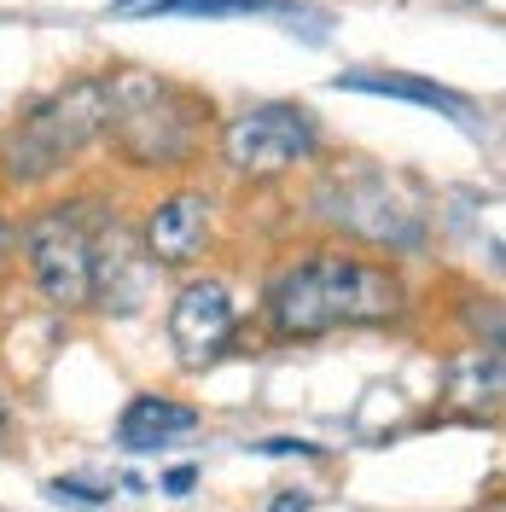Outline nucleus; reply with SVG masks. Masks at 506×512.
<instances>
[{"instance_id": "1", "label": "nucleus", "mask_w": 506, "mask_h": 512, "mask_svg": "<svg viewBox=\"0 0 506 512\" xmlns=\"http://www.w3.org/2000/svg\"><path fill=\"white\" fill-rule=\"evenodd\" d=\"M408 303L402 274L390 262L355 251H315L274 274L268 286V326L274 338H326L338 326H379Z\"/></svg>"}, {"instance_id": "2", "label": "nucleus", "mask_w": 506, "mask_h": 512, "mask_svg": "<svg viewBox=\"0 0 506 512\" xmlns=\"http://www.w3.org/2000/svg\"><path fill=\"white\" fill-rule=\"evenodd\" d=\"M210 105L187 94L181 82L152 76V70H117L111 76V123L105 134L117 140L134 169H187L204 146Z\"/></svg>"}, {"instance_id": "3", "label": "nucleus", "mask_w": 506, "mask_h": 512, "mask_svg": "<svg viewBox=\"0 0 506 512\" xmlns=\"http://www.w3.org/2000/svg\"><path fill=\"white\" fill-rule=\"evenodd\" d=\"M105 123H111V76H76L35 111H24V123L0 140V175L12 187H47L105 134Z\"/></svg>"}, {"instance_id": "4", "label": "nucleus", "mask_w": 506, "mask_h": 512, "mask_svg": "<svg viewBox=\"0 0 506 512\" xmlns=\"http://www.w3.org/2000/svg\"><path fill=\"white\" fill-rule=\"evenodd\" d=\"M315 210L332 227H344L367 245H384V251H413L425 239V210L384 169H332L315 187Z\"/></svg>"}, {"instance_id": "5", "label": "nucleus", "mask_w": 506, "mask_h": 512, "mask_svg": "<svg viewBox=\"0 0 506 512\" xmlns=\"http://www.w3.org/2000/svg\"><path fill=\"white\" fill-rule=\"evenodd\" d=\"M320 152L315 111L303 105H251L222 128V163L239 181H280Z\"/></svg>"}, {"instance_id": "6", "label": "nucleus", "mask_w": 506, "mask_h": 512, "mask_svg": "<svg viewBox=\"0 0 506 512\" xmlns=\"http://www.w3.org/2000/svg\"><path fill=\"white\" fill-rule=\"evenodd\" d=\"M24 256H30L35 286L47 291V303L82 309L88 303V227L76 210H47L24 227Z\"/></svg>"}, {"instance_id": "7", "label": "nucleus", "mask_w": 506, "mask_h": 512, "mask_svg": "<svg viewBox=\"0 0 506 512\" xmlns=\"http://www.w3.org/2000/svg\"><path fill=\"white\" fill-rule=\"evenodd\" d=\"M233 338V291L222 280H187L169 303V344L187 367H204Z\"/></svg>"}, {"instance_id": "8", "label": "nucleus", "mask_w": 506, "mask_h": 512, "mask_svg": "<svg viewBox=\"0 0 506 512\" xmlns=\"http://www.w3.org/2000/svg\"><path fill=\"white\" fill-rule=\"evenodd\" d=\"M152 268H158V262L140 256V245H134L117 222L105 227V233H88V297H99V309L134 315V309L146 303Z\"/></svg>"}, {"instance_id": "9", "label": "nucleus", "mask_w": 506, "mask_h": 512, "mask_svg": "<svg viewBox=\"0 0 506 512\" xmlns=\"http://www.w3.org/2000/svg\"><path fill=\"white\" fill-rule=\"evenodd\" d=\"M210 192H169L146 216V256L163 268H187L210 245Z\"/></svg>"}, {"instance_id": "10", "label": "nucleus", "mask_w": 506, "mask_h": 512, "mask_svg": "<svg viewBox=\"0 0 506 512\" xmlns=\"http://www.w3.org/2000/svg\"><path fill=\"white\" fill-rule=\"evenodd\" d=\"M198 431V414L187 402H169V396H134L117 419V443L128 454H152V448H169L175 437H192Z\"/></svg>"}, {"instance_id": "11", "label": "nucleus", "mask_w": 506, "mask_h": 512, "mask_svg": "<svg viewBox=\"0 0 506 512\" xmlns=\"http://www.w3.org/2000/svg\"><path fill=\"white\" fill-rule=\"evenodd\" d=\"M448 402L466 414H495L501 408V350H466L448 361Z\"/></svg>"}, {"instance_id": "12", "label": "nucleus", "mask_w": 506, "mask_h": 512, "mask_svg": "<svg viewBox=\"0 0 506 512\" xmlns=\"http://www.w3.org/2000/svg\"><path fill=\"white\" fill-rule=\"evenodd\" d=\"M338 88H349V94H379V99H408V105L443 111V117H472V105L460 94H448L437 82H413V76H338Z\"/></svg>"}, {"instance_id": "13", "label": "nucleus", "mask_w": 506, "mask_h": 512, "mask_svg": "<svg viewBox=\"0 0 506 512\" xmlns=\"http://www.w3.org/2000/svg\"><path fill=\"white\" fill-rule=\"evenodd\" d=\"M291 0H152L146 18H291Z\"/></svg>"}, {"instance_id": "14", "label": "nucleus", "mask_w": 506, "mask_h": 512, "mask_svg": "<svg viewBox=\"0 0 506 512\" xmlns=\"http://www.w3.org/2000/svg\"><path fill=\"white\" fill-rule=\"evenodd\" d=\"M53 495H59V501H64V495H70V501H82V507H99V501H105V495H99V489H88V483H53Z\"/></svg>"}, {"instance_id": "15", "label": "nucleus", "mask_w": 506, "mask_h": 512, "mask_svg": "<svg viewBox=\"0 0 506 512\" xmlns=\"http://www.w3.org/2000/svg\"><path fill=\"white\" fill-rule=\"evenodd\" d=\"M192 483H198V466H175L163 478V495H192Z\"/></svg>"}, {"instance_id": "16", "label": "nucleus", "mask_w": 506, "mask_h": 512, "mask_svg": "<svg viewBox=\"0 0 506 512\" xmlns=\"http://www.w3.org/2000/svg\"><path fill=\"white\" fill-rule=\"evenodd\" d=\"M262 454H320L315 443H297V437H268V443H256Z\"/></svg>"}, {"instance_id": "17", "label": "nucleus", "mask_w": 506, "mask_h": 512, "mask_svg": "<svg viewBox=\"0 0 506 512\" xmlns=\"http://www.w3.org/2000/svg\"><path fill=\"white\" fill-rule=\"evenodd\" d=\"M268 512H309V501H303V495H291V489H285V495H274V507Z\"/></svg>"}, {"instance_id": "18", "label": "nucleus", "mask_w": 506, "mask_h": 512, "mask_svg": "<svg viewBox=\"0 0 506 512\" xmlns=\"http://www.w3.org/2000/svg\"><path fill=\"white\" fill-rule=\"evenodd\" d=\"M12 437V402H6V390H0V443Z\"/></svg>"}, {"instance_id": "19", "label": "nucleus", "mask_w": 506, "mask_h": 512, "mask_svg": "<svg viewBox=\"0 0 506 512\" xmlns=\"http://www.w3.org/2000/svg\"><path fill=\"white\" fill-rule=\"evenodd\" d=\"M117 6H123V12H128V6H140V0H117Z\"/></svg>"}]
</instances>
